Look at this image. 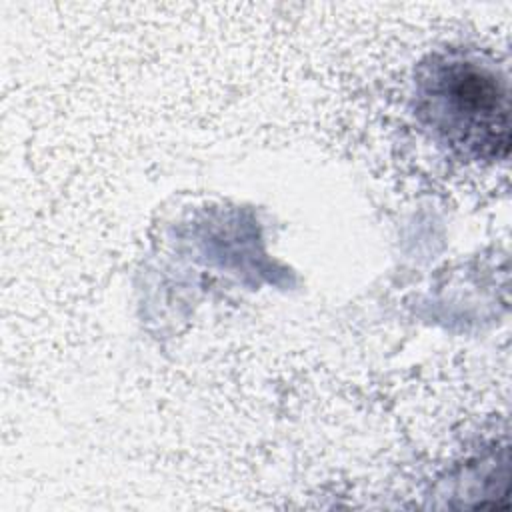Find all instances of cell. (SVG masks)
<instances>
[{
  "label": "cell",
  "instance_id": "obj_1",
  "mask_svg": "<svg viewBox=\"0 0 512 512\" xmlns=\"http://www.w3.org/2000/svg\"><path fill=\"white\" fill-rule=\"evenodd\" d=\"M412 108L422 130L448 156L470 164L508 156V82L480 52L444 48L426 56L416 68Z\"/></svg>",
  "mask_w": 512,
  "mask_h": 512
}]
</instances>
